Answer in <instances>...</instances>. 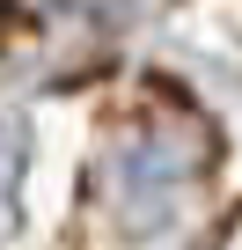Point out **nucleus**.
<instances>
[{"instance_id":"1","label":"nucleus","mask_w":242,"mask_h":250,"mask_svg":"<svg viewBox=\"0 0 242 250\" xmlns=\"http://www.w3.org/2000/svg\"><path fill=\"white\" fill-rule=\"evenodd\" d=\"M15 169H22V133L0 125V235H8V206H15Z\"/></svg>"},{"instance_id":"2","label":"nucleus","mask_w":242,"mask_h":250,"mask_svg":"<svg viewBox=\"0 0 242 250\" xmlns=\"http://www.w3.org/2000/svg\"><path fill=\"white\" fill-rule=\"evenodd\" d=\"M37 8H66V15H117V8H132V0H37Z\"/></svg>"}]
</instances>
